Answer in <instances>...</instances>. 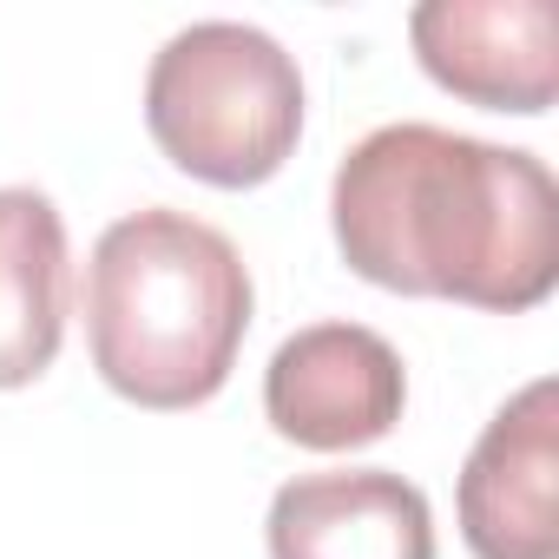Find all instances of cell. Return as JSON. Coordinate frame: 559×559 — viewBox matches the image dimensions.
<instances>
[{
  "label": "cell",
  "mask_w": 559,
  "mask_h": 559,
  "mask_svg": "<svg viewBox=\"0 0 559 559\" xmlns=\"http://www.w3.org/2000/svg\"><path fill=\"white\" fill-rule=\"evenodd\" d=\"M145 126L198 185L250 191L284 171L304 139V73L263 27L198 21L158 47L145 73Z\"/></svg>",
  "instance_id": "cell-3"
},
{
  "label": "cell",
  "mask_w": 559,
  "mask_h": 559,
  "mask_svg": "<svg viewBox=\"0 0 559 559\" xmlns=\"http://www.w3.org/2000/svg\"><path fill=\"white\" fill-rule=\"evenodd\" d=\"M408 376L389 336L362 323H310L276 343L263 369V415L270 428L317 448V454H349L382 441L402 421Z\"/></svg>",
  "instance_id": "cell-4"
},
{
  "label": "cell",
  "mask_w": 559,
  "mask_h": 559,
  "mask_svg": "<svg viewBox=\"0 0 559 559\" xmlns=\"http://www.w3.org/2000/svg\"><path fill=\"white\" fill-rule=\"evenodd\" d=\"M421 73L487 112H546L559 93L552 0H421L408 14Z\"/></svg>",
  "instance_id": "cell-5"
},
{
  "label": "cell",
  "mask_w": 559,
  "mask_h": 559,
  "mask_svg": "<svg viewBox=\"0 0 559 559\" xmlns=\"http://www.w3.org/2000/svg\"><path fill=\"white\" fill-rule=\"evenodd\" d=\"M67 217L34 185H0V389L53 369L67 336Z\"/></svg>",
  "instance_id": "cell-8"
},
{
  "label": "cell",
  "mask_w": 559,
  "mask_h": 559,
  "mask_svg": "<svg viewBox=\"0 0 559 559\" xmlns=\"http://www.w3.org/2000/svg\"><path fill=\"white\" fill-rule=\"evenodd\" d=\"M330 224L376 290L520 317L559 284V185L520 145L448 126H382L336 165Z\"/></svg>",
  "instance_id": "cell-1"
},
{
  "label": "cell",
  "mask_w": 559,
  "mask_h": 559,
  "mask_svg": "<svg viewBox=\"0 0 559 559\" xmlns=\"http://www.w3.org/2000/svg\"><path fill=\"white\" fill-rule=\"evenodd\" d=\"M250 330V270L237 243L171 204L106 224L86 263V343L112 395L139 408L211 402Z\"/></svg>",
  "instance_id": "cell-2"
},
{
  "label": "cell",
  "mask_w": 559,
  "mask_h": 559,
  "mask_svg": "<svg viewBox=\"0 0 559 559\" xmlns=\"http://www.w3.org/2000/svg\"><path fill=\"white\" fill-rule=\"evenodd\" d=\"M263 539L270 559H435V513L389 467H336L276 487Z\"/></svg>",
  "instance_id": "cell-7"
},
{
  "label": "cell",
  "mask_w": 559,
  "mask_h": 559,
  "mask_svg": "<svg viewBox=\"0 0 559 559\" xmlns=\"http://www.w3.org/2000/svg\"><path fill=\"white\" fill-rule=\"evenodd\" d=\"M559 389L526 382L461 467V539L474 559H559Z\"/></svg>",
  "instance_id": "cell-6"
}]
</instances>
